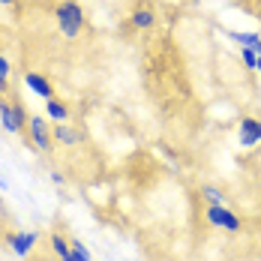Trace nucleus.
Segmentation results:
<instances>
[{"instance_id": "39448f33", "label": "nucleus", "mask_w": 261, "mask_h": 261, "mask_svg": "<svg viewBox=\"0 0 261 261\" xmlns=\"http://www.w3.org/2000/svg\"><path fill=\"white\" fill-rule=\"evenodd\" d=\"M36 240H39V231H12V234H6V243H9V249H12L18 258H27V255L33 252Z\"/></svg>"}, {"instance_id": "f8f14e48", "label": "nucleus", "mask_w": 261, "mask_h": 261, "mask_svg": "<svg viewBox=\"0 0 261 261\" xmlns=\"http://www.w3.org/2000/svg\"><path fill=\"white\" fill-rule=\"evenodd\" d=\"M225 36L231 42H237V45H255V48H261V33H255V30H249V33H243V30H225Z\"/></svg>"}, {"instance_id": "ddd939ff", "label": "nucleus", "mask_w": 261, "mask_h": 261, "mask_svg": "<svg viewBox=\"0 0 261 261\" xmlns=\"http://www.w3.org/2000/svg\"><path fill=\"white\" fill-rule=\"evenodd\" d=\"M258 54H261V48H255V45H243V48H240V60H243V66H246V69H255Z\"/></svg>"}, {"instance_id": "f03ea898", "label": "nucleus", "mask_w": 261, "mask_h": 261, "mask_svg": "<svg viewBox=\"0 0 261 261\" xmlns=\"http://www.w3.org/2000/svg\"><path fill=\"white\" fill-rule=\"evenodd\" d=\"M27 135H30V141H33V147L39 153H51L54 150V129H51V123H48L45 114H30Z\"/></svg>"}, {"instance_id": "f257e3e1", "label": "nucleus", "mask_w": 261, "mask_h": 261, "mask_svg": "<svg viewBox=\"0 0 261 261\" xmlns=\"http://www.w3.org/2000/svg\"><path fill=\"white\" fill-rule=\"evenodd\" d=\"M54 21H57V30L66 36V39H75L84 30V9H81L75 0H60L54 6Z\"/></svg>"}, {"instance_id": "1a4fd4ad", "label": "nucleus", "mask_w": 261, "mask_h": 261, "mask_svg": "<svg viewBox=\"0 0 261 261\" xmlns=\"http://www.w3.org/2000/svg\"><path fill=\"white\" fill-rule=\"evenodd\" d=\"M153 24H156V15H153V9H147V6H138V9L129 15L132 30H150Z\"/></svg>"}, {"instance_id": "4be33fe9", "label": "nucleus", "mask_w": 261, "mask_h": 261, "mask_svg": "<svg viewBox=\"0 0 261 261\" xmlns=\"http://www.w3.org/2000/svg\"><path fill=\"white\" fill-rule=\"evenodd\" d=\"M0 99H3V90H0Z\"/></svg>"}, {"instance_id": "0eeeda50", "label": "nucleus", "mask_w": 261, "mask_h": 261, "mask_svg": "<svg viewBox=\"0 0 261 261\" xmlns=\"http://www.w3.org/2000/svg\"><path fill=\"white\" fill-rule=\"evenodd\" d=\"M48 243H51V252L57 255L60 261H75V252H72V243H69V237L60 234V231H51L48 234Z\"/></svg>"}, {"instance_id": "4468645a", "label": "nucleus", "mask_w": 261, "mask_h": 261, "mask_svg": "<svg viewBox=\"0 0 261 261\" xmlns=\"http://www.w3.org/2000/svg\"><path fill=\"white\" fill-rule=\"evenodd\" d=\"M12 111H15V123H18V129H21V135H24L30 114H27V108L21 105V99H12Z\"/></svg>"}, {"instance_id": "dca6fc26", "label": "nucleus", "mask_w": 261, "mask_h": 261, "mask_svg": "<svg viewBox=\"0 0 261 261\" xmlns=\"http://www.w3.org/2000/svg\"><path fill=\"white\" fill-rule=\"evenodd\" d=\"M9 72H12V66H9L6 54H0V90H3V93H6V87H9Z\"/></svg>"}, {"instance_id": "9b49d317", "label": "nucleus", "mask_w": 261, "mask_h": 261, "mask_svg": "<svg viewBox=\"0 0 261 261\" xmlns=\"http://www.w3.org/2000/svg\"><path fill=\"white\" fill-rule=\"evenodd\" d=\"M0 126L9 132V135H21L18 123H15V111H12V102L0 99Z\"/></svg>"}, {"instance_id": "a211bd4d", "label": "nucleus", "mask_w": 261, "mask_h": 261, "mask_svg": "<svg viewBox=\"0 0 261 261\" xmlns=\"http://www.w3.org/2000/svg\"><path fill=\"white\" fill-rule=\"evenodd\" d=\"M66 180V177H63V174H60V171H51V183H57V186H60V183Z\"/></svg>"}, {"instance_id": "aec40b11", "label": "nucleus", "mask_w": 261, "mask_h": 261, "mask_svg": "<svg viewBox=\"0 0 261 261\" xmlns=\"http://www.w3.org/2000/svg\"><path fill=\"white\" fill-rule=\"evenodd\" d=\"M0 6H15V0H0Z\"/></svg>"}, {"instance_id": "7ed1b4c3", "label": "nucleus", "mask_w": 261, "mask_h": 261, "mask_svg": "<svg viewBox=\"0 0 261 261\" xmlns=\"http://www.w3.org/2000/svg\"><path fill=\"white\" fill-rule=\"evenodd\" d=\"M204 222H207L210 228H222V231H231V234H237L243 228V219L231 207H225V204H207Z\"/></svg>"}, {"instance_id": "20e7f679", "label": "nucleus", "mask_w": 261, "mask_h": 261, "mask_svg": "<svg viewBox=\"0 0 261 261\" xmlns=\"http://www.w3.org/2000/svg\"><path fill=\"white\" fill-rule=\"evenodd\" d=\"M237 144L243 150H252L261 144V117H252V114H243L240 123H237Z\"/></svg>"}, {"instance_id": "5701e85b", "label": "nucleus", "mask_w": 261, "mask_h": 261, "mask_svg": "<svg viewBox=\"0 0 261 261\" xmlns=\"http://www.w3.org/2000/svg\"><path fill=\"white\" fill-rule=\"evenodd\" d=\"M42 261H51V258H42Z\"/></svg>"}, {"instance_id": "423d86ee", "label": "nucleus", "mask_w": 261, "mask_h": 261, "mask_svg": "<svg viewBox=\"0 0 261 261\" xmlns=\"http://www.w3.org/2000/svg\"><path fill=\"white\" fill-rule=\"evenodd\" d=\"M24 87L33 93V96H39V99H54L57 93H54V84L42 72H24Z\"/></svg>"}, {"instance_id": "f3484780", "label": "nucleus", "mask_w": 261, "mask_h": 261, "mask_svg": "<svg viewBox=\"0 0 261 261\" xmlns=\"http://www.w3.org/2000/svg\"><path fill=\"white\" fill-rule=\"evenodd\" d=\"M69 243H72V252H75V261H93V255L87 252V246H84L81 240H75V237H69Z\"/></svg>"}, {"instance_id": "6ab92c4d", "label": "nucleus", "mask_w": 261, "mask_h": 261, "mask_svg": "<svg viewBox=\"0 0 261 261\" xmlns=\"http://www.w3.org/2000/svg\"><path fill=\"white\" fill-rule=\"evenodd\" d=\"M6 189H9V183H6L3 177H0V192H6Z\"/></svg>"}, {"instance_id": "9d476101", "label": "nucleus", "mask_w": 261, "mask_h": 261, "mask_svg": "<svg viewBox=\"0 0 261 261\" xmlns=\"http://www.w3.org/2000/svg\"><path fill=\"white\" fill-rule=\"evenodd\" d=\"M45 117L54 120V123H69V105H63L57 96L45 99Z\"/></svg>"}, {"instance_id": "6e6552de", "label": "nucleus", "mask_w": 261, "mask_h": 261, "mask_svg": "<svg viewBox=\"0 0 261 261\" xmlns=\"http://www.w3.org/2000/svg\"><path fill=\"white\" fill-rule=\"evenodd\" d=\"M81 135L69 123H54V147H75Z\"/></svg>"}, {"instance_id": "412c9836", "label": "nucleus", "mask_w": 261, "mask_h": 261, "mask_svg": "<svg viewBox=\"0 0 261 261\" xmlns=\"http://www.w3.org/2000/svg\"><path fill=\"white\" fill-rule=\"evenodd\" d=\"M255 72H261V54H258V63H255Z\"/></svg>"}, {"instance_id": "2eb2a0df", "label": "nucleus", "mask_w": 261, "mask_h": 261, "mask_svg": "<svg viewBox=\"0 0 261 261\" xmlns=\"http://www.w3.org/2000/svg\"><path fill=\"white\" fill-rule=\"evenodd\" d=\"M201 198H204L207 204H225V198H222V192H219L216 186H201Z\"/></svg>"}]
</instances>
